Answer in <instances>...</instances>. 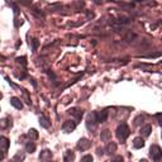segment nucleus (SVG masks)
Listing matches in <instances>:
<instances>
[{
  "label": "nucleus",
  "mask_w": 162,
  "mask_h": 162,
  "mask_svg": "<svg viewBox=\"0 0 162 162\" xmlns=\"http://www.w3.org/2000/svg\"><path fill=\"white\" fill-rule=\"evenodd\" d=\"M95 115H96V119H98V123H104L108 118V112H105V110L95 112Z\"/></svg>",
  "instance_id": "obj_7"
},
{
  "label": "nucleus",
  "mask_w": 162,
  "mask_h": 162,
  "mask_svg": "<svg viewBox=\"0 0 162 162\" xmlns=\"http://www.w3.org/2000/svg\"><path fill=\"white\" fill-rule=\"evenodd\" d=\"M39 124H41L43 128H49V127H51V122H49V119H48L47 117H45V115L39 117Z\"/></svg>",
  "instance_id": "obj_13"
},
{
  "label": "nucleus",
  "mask_w": 162,
  "mask_h": 162,
  "mask_svg": "<svg viewBox=\"0 0 162 162\" xmlns=\"http://www.w3.org/2000/svg\"><path fill=\"white\" fill-rule=\"evenodd\" d=\"M153 162H162V156L158 157V158H156V160H153Z\"/></svg>",
  "instance_id": "obj_27"
},
{
  "label": "nucleus",
  "mask_w": 162,
  "mask_h": 162,
  "mask_svg": "<svg viewBox=\"0 0 162 162\" xmlns=\"http://www.w3.org/2000/svg\"><path fill=\"white\" fill-rule=\"evenodd\" d=\"M156 118H157V121H158V124L162 127V113H158V114H156Z\"/></svg>",
  "instance_id": "obj_25"
},
{
  "label": "nucleus",
  "mask_w": 162,
  "mask_h": 162,
  "mask_svg": "<svg viewBox=\"0 0 162 162\" xmlns=\"http://www.w3.org/2000/svg\"><path fill=\"white\" fill-rule=\"evenodd\" d=\"M100 138H101L103 142H109L110 139H112V133H110V131H108V129L103 131L101 134H100Z\"/></svg>",
  "instance_id": "obj_11"
},
{
  "label": "nucleus",
  "mask_w": 162,
  "mask_h": 162,
  "mask_svg": "<svg viewBox=\"0 0 162 162\" xmlns=\"http://www.w3.org/2000/svg\"><path fill=\"white\" fill-rule=\"evenodd\" d=\"M0 99H2V94H0Z\"/></svg>",
  "instance_id": "obj_31"
},
{
  "label": "nucleus",
  "mask_w": 162,
  "mask_h": 162,
  "mask_svg": "<svg viewBox=\"0 0 162 162\" xmlns=\"http://www.w3.org/2000/svg\"><path fill=\"white\" fill-rule=\"evenodd\" d=\"M26 151L28 153H33L34 151H36V143L34 142H28L26 144Z\"/></svg>",
  "instance_id": "obj_17"
},
{
  "label": "nucleus",
  "mask_w": 162,
  "mask_h": 162,
  "mask_svg": "<svg viewBox=\"0 0 162 162\" xmlns=\"http://www.w3.org/2000/svg\"><path fill=\"white\" fill-rule=\"evenodd\" d=\"M17 62L18 63H22V65H23V66H26V65H27V57H18L17 58Z\"/></svg>",
  "instance_id": "obj_22"
},
{
  "label": "nucleus",
  "mask_w": 162,
  "mask_h": 162,
  "mask_svg": "<svg viewBox=\"0 0 162 162\" xmlns=\"http://www.w3.org/2000/svg\"><path fill=\"white\" fill-rule=\"evenodd\" d=\"M75 128H76V122L73 121H66L62 125V131L65 133H71L75 131Z\"/></svg>",
  "instance_id": "obj_3"
},
{
  "label": "nucleus",
  "mask_w": 162,
  "mask_h": 162,
  "mask_svg": "<svg viewBox=\"0 0 162 162\" xmlns=\"http://www.w3.org/2000/svg\"><path fill=\"white\" fill-rule=\"evenodd\" d=\"M10 104H12L15 109H23V103L20 101V99H18V98H12L10 99Z\"/></svg>",
  "instance_id": "obj_10"
},
{
  "label": "nucleus",
  "mask_w": 162,
  "mask_h": 162,
  "mask_svg": "<svg viewBox=\"0 0 162 162\" xmlns=\"http://www.w3.org/2000/svg\"><path fill=\"white\" fill-rule=\"evenodd\" d=\"M69 112H70L71 115H73L75 118H76V121H80L81 118H82V112L79 110V109H76V108H73V109H70Z\"/></svg>",
  "instance_id": "obj_15"
},
{
  "label": "nucleus",
  "mask_w": 162,
  "mask_h": 162,
  "mask_svg": "<svg viewBox=\"0 0 162 162\" xmlns=\"http://www.w3.org/2000/svg\"><path fill=\"white\" fill-rule=\"evenodd\" d=\"M73 160H75V153L72 152V151L67 149L66 152H65V161H66V162H71Z\"/></svg>",
  "instance_id": "obj_16"
},
{
  "label": "nucleus",
  "mask_w": 162,
  "mask_h": 162,
  "mask_svg": "<svg viewBox=\"0 0 162 162\" xmlns=\"http://www.w3.org/2000/svg\"><path fill=\"white\" fill-rule=\"evenodd\" d=\"M39 158H41V161L49 162L51 158H52V152H51L49 149H43L42 152H41V155H39Z\"/></svg>",
  "instance_id": "obj_6"
},
{
  "label": "nucleus",
  "mask_w": 162,
  "mask_h": 162,
  "mask_svg": "<svg viewBox=\"0 0 162 162\" xmlns=\"http://www.w3.org/2000/svg\"><path fill=\"white\" fill-rule=\"evenodd\" d=\"M96 125H98V119H96V115L94 112V113H90L88 115V118H86V127L89 129H91V131H94L96 128Z\"/></svg>",
  "instance_id": "obj_2"
},
{
  "label": "nucleus",
  "mask_w": 162,
  "mask_h": 162,
  "mask_svg": "<svg viewBox=\"0 0 162 162\" xmlns=\"http://www.w3.org/2000/svg\"><path fill=\"white\" fill-rule=\"evenodd\" d=\"M98 155H99V156H100V155H103V149H100V148L98 149Z\"/></svg>",
  "instance_id": "obj_29"
},
{
  "label": "nucleus",
  "mask_w": 162,
  "mask_h": 162,
  "mask_svg": "<svg viewBox=\"0 0 162 162\" xmlns=\"http://www.w3.org/2000/svg\"><path fill=\"white\" fill-rule=\"evenodd\" d=\"M149 155H151V157H152L153 160H156V158H158V157L162 156V149L160 148V146L152 144V146H151V148H149Z\"/></svg>",
  "instance_id": "obj_4"
},
{
  "label": "nucleus",
  "mask_w": 162,
  "mask_h": 162,
  "mask_svg": "<svg viewBox=\"0 0 162 162\" xmlns=\"http://www.w3.org/2000/svg\"><path fill=\"white\" fill-rule=\"evenodd\" d=\"M106 153L108 155H113V153H115L117 152V143L115 142H109L108 143V146H106Z\"/></svg>",
  "instance_id": "obj_9"
},
{
  "label": "nucleus",
  "mask_w": 162,
  "mask_h": 162,
  "mask_svg": "<svg viewBox=\"0 0 162 162\" xmlns=\"http://www.w3.org/2000/svg\"><path fill=\"white\" fill-rule=\"evenodd\" d=\"M139 162H148V161H147V160H144V158H143V160H141V161H139Z\"/></svg>",
  "instance_id": "obj_30"
},
{
  "label": "nucleus",
  "mask_w": 162,
  "mask_h": 162,
  "mask_svg": "<svg viewBox=\"0 0 162 162\" xmlns=\"http://www.w3.org/2000/svg\"><path fill=\"white\" fill-rule=\"evenodd\" d=\"M9 146H10L9 139L6 137H4V136H0V148L4 149V151H6L9 148Z\"/></svg>",
  "instance_id": "obj_8"
},
{
  "label": "nucleus",
  "mask_w": 162,
  "mask_h": 162,
  "mask_svg": "<svg viewBox=\"0 0 162 162\" xmlns=\"http://www.w3.org/2000/svg\"><path fill=\"white\" fill-rule=\"evenodd\" d=\"M129 134H131V129L125 123H122L117 128V137L121 142H125V139L129 137Z\"/></svg>",
  "instance_id": "obj_1"
},
{
  "label": "nucleus",
  "mask_w": 162,
  "mask_h": 162,
  "mask_svg": "<svg viewBox=\"0 0 162 162\" xmlns=\"http://www.w3.org/2000/svg\"><path fill=\"white\" fill-rule=\"evenodd\" d=\"M4 157H5V151L0 148V161H3Z\"/></svg>",
  "instance_id": "obj_26"
},
{
  "label": "nucleus",
  "mask_w": 162,
  "mask_h": 162,
  "mask_svg": "<svg viewBox=\"0 0 162 162\" xmlns=\"http://www.w3.org/2000/svg\"><path fill=\"white\" fill-rule=\"evenodd\" d=\"M10 124H12V123L9 122V119H8V118H4V119H2V121H0V128H3V129H6V128H9V127H10Z\"/></svg>",
  "instance_id": "obj_20"
},
{
  "label": "nucleus",
  "mask_w": 162,
  "mask_h": 162,
  "mask_svg": "<svg viewBox=\"0 0 162 162\" xmlns=\"http://www.w3.org/2000/svg\"><path fill=\"white\" fill-rule=\"evenodd\" d=\"M93 17H94V14H93V13H90V12H89V13H88V18H89V19H90V18H93Z\"/></svg>",
  "instance_id": "obj_28"
},
{
  "label": "nucleus",
  "mask_w": 162,
  "mask_h": 162,
  "mask_svg": "<svg viewBox=\"0 0 162 162\" xmlns=\"http://www.w3.org/2000/svg\"><path fill=\"white\" fill-rule=\"evenodd\" d=\"M112 162H123V157H122V156H115V157L112 160Z\"/></svg>",
  "instance_id": "obj_24"
},
{
  "label": "nucleus",
  "mask_w": 162,
  "mask_h": 162,
  "mask_svg": "<svg viewBox=\"0 0 162 162\" xmlns=\"http://www.w3.org/2000/svg\"><path fill=\"white\" fill-rule=\"evenodd\" d=\"M151 132H152V125H149V124H146L141 128V134L143 137H148L151 134Z\"/></svg>",
  "instance_id": "obj_12"
},
{
  "label": "nucleus",
  "mask_w": 162,
  "mask_h": 162,
  "mask_svg": "<svg viewBox=\"0 0 162 162\" xmlns=\"http://www.w3.org/2000/svg\"><path fill=\"white\" fill-rule=\"evenodd\" d=\"M28 137H29L30 139H33V141H34V139L38 138V132L36 131L34 128H32V129H29V132H28Z\"/></svg>",
  "instance_id": "obj_19"
},
{
  "label": "nucleus",
  "mask_w": 162,
  "mask_h": 162,
  "mask_svg": "<svg viewBox=\"0 0 162 162\" xmlns=\"http://www.w3.org/2000/svg\"><path fill=\"white\" fill-rule=\"evenodd\" d=\"M32 43H33V45H32V49L36 51L37 47H38V41L37 39H33V41H32Z\"/></svg>",
  "instance_id": "obj_23"
},
{
  "label": "nucleus",
  "mask_w": 162,
  "mask_h": 162,
  "mask_svg": "<svg viewBox=\"0 0 162 162\" xmlns=\"http://www.w3.org/2000/svg\"><path fill=\"white\" fill-rule=\"evenodd\" d=\"M24 157H26L24 152H18V153L13 157V162H23V161H24Z\"/></svg>",
  "instance_id": "obj_18"
},
{
  "label": "nucleus",
  "mask_w": 162,
  "mask_h": 162,
  "mask_svg": "<svg viewBox=\"0 0 162 162\" xmlns=\"http://www.w3.org/2000/svg\"><path fill=\"white\" fill-rule=\"evenodd\" d=\"M143 146H144V141H143L142 137L134 138V141H133V147H134V148H142Z\"/></svg>",
  "instance_id": "obj_14"
},
{
  "label": "nucleus",
  "mask_w": 162,
  "mask_h": 162,
  "mask_svg": "<svg viewBox=\"0 0 162 162\" xmlns=\"http://www.w3.org/2000/svg\"><path fill=\"white\" fill-rule=\"evenodd\" d=\"M93 156L91 155H86V156H84L82 158H81V162H93Z\"/></svg>",
  "instance_id": "obj_21"
},
{
  "label": "nucleus",
  "mask_w": 162,
  "mask_h": 162,
  "mask_svg": "<svg viewBox=\"0 0 162 162\" xmlns=\"http://www.w3.org/2000/svg\"><path fill=\"white\" fill-rule=\"evenodd\" d=\"M91 147V142L89 141L88 138H81L80 141L77 142V148L80 151H86V149H89Z\"/></svg>",
  "instance_id": "obj_5"
}]
</instances>
